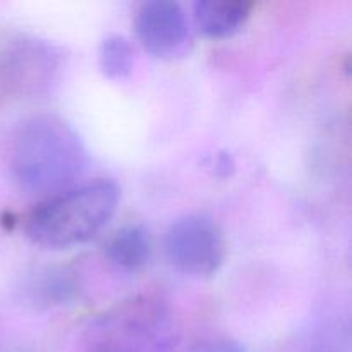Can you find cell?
<instances>
[{"label":"cell","mask_w":352,"mask_h":352,"mask_svg":"<svg viewBox=\"0 0 352 352\" xmlns=\"http://www.w3.org/2000/svg\"><path fill=\"white\" fill-rule=\"evenodd\" d=\"M105 253L107 258L120 270L138 272L150 261V236L141 226L122 227L109 239Z\"/></svg>","instance_id":"9c48e42d"},{"label":"cell","mask_w":352,"mask_h":352,"mask_svg":"<svg viewBox=\"0 0 352 352\" xmlns=\"http://www.w3.org/2000/svg\"><path fill=\"white\" fill-rule=\"evenodd\" d=\"M188 352H246V349L234 340L215 339L195 344V346L189 347Z\"/></svg>","instance_id":"7c38bea8"},{"label":"cell","mask_w":352,"mask_h":352,"mask_svg":"<svg viewBox=\"0 0 352 352\" xmlns=\"http://www.w3.org/2000/svg\"><path fill=\"white\" fill-rule=\"evenodd\" d=\"M168 261L191 277L217 274L226 258L222 230L206 215H186L175 220L165 234Z\"/></svg>","instance_id":"5b68a950"},{"label":"cell","mask_w":352,"mask_h":352,"mask_svg":"<svg viewBox=\"0 0 352 352\" xmlns=\"http://www.w3.org/2000/svg\"><path fill=\"white\" fill-rule=\"evenodd\" d=\"M31 301L43 306H62L79 298V280L64 267H50L36 272L28 284Z\"/></svg>","instance_id":"ba28073f"},{"label":"cell","mask_w":352,"mask_h":352,"mask_svg":"<svg viewBox=\"0 0 352 352\" xmlns=\"http://www.w3.org/2000/svg\"><path fill=\"white\" fill-rule=\"evenodd\" d=\"M88 153L74 127L58 116L24 120L10 148V168L30 195H57L86 167Z\"/></svg>","instance_id":"6da1fadb"},{"label":"cell","mask_w":352,"mask_h":352,"mask_svg":"<svg viewBox=\"0 0 352 352\" xmlns=\"http://www.w3.org/2000/svg\"><path fill=\"white\" fill-rule=\"evenodd\" d=\"M251 3L241 0H199L195 3V21L205 36L227 38L244 26Z\"/></svg>","instance_id":"52a82bcc"},{"label":"cell","mask_w":352,"mask_h":352,"mask_svg":"<svg viewBox=\"0 0 352 352\" xmlns=\"http://www.w3.org/2000/svg\"><path fill=\"white\" fill-rule=\"evenodd\" d=\"M342 346L344 337L337 327H320L282 352H340Z\"/></svg>","instance_id":"8fae6325"},{"label":"cell","mask_w":352,"mask_h":352,"mask_svg":"<svg viewBox=\"0 0 352 352\" xmlns=\"http://www.w3.org/2000/svg\"><path fill=\"white\" fill-rule=\"evenodd\" d=\"M64 69V54L57 45L34 36H14L0 45V95H47Z\"/></svg>","instance_id":"277c9868"},{"label":"cell","mask_w":352,"mask_h":352,"mask_svg":"<svg viewBox=\"0 0 352 352\" xmlns=\"http://www.w3.org/2000/svg\"><path fill=\"white\" fill-rule=\"evenodd\" d=\"M119 189L112 181H93L54 195L26 222V232L38 246L65 250L91 239L112 219Z\"/></svg>","instance_id":"7a4b0ae2"},{"label":"cell","mask_w":352,"mask_h":352,"mask_svg":"<svg viewBox=\"0 0 352 352\" xmlns=\"http://www.w3.org/2000/svg\"><path fill=\"white\" fill-rule=\"evenodd\" d=\"M136 33L150 54L157 57H174L181 54L188 43V17L177 2L151 0L138 10Z\"/></svg>","instance_id":"8992f818"},{"label":"cell","mask_w":352,"mask_h":352,"mask_svg":"<svg viewBox=\"0 0 352 352\" xmlns=\"http://www.w3.org/2000/svg\"><path fill=\"white\" fill-rule=\"evenodd\" d=\"M134 52L129 40L120 34H110L100 45V67L110 79L127 78L133 71Z\"/></svg>","instance_id":"30bf717a"},{"label":"cell","mask_w":352,"mask_h":352,"mask_svg":"<svg viewBox=\"0 0 352 352\" xmlns=\"http://www.w3.org/2000/svg\"><path fill=\"white\" fill-rule=\"evenodd\" d=\"M179 329L170 308L153 296L119 302L86 329V352H172Z\"/></svg>","instance_id":"3957f363"}]
</instances>
